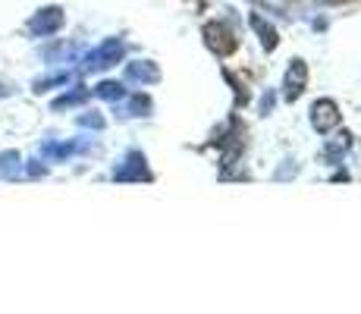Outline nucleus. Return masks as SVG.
<instances>
[{
  "instance_id": "f257e3e1",
  "label": "nucleus",
  "mask_w": 361,
  "mask_h": 314,
  "mask_svg": "<svg viewBox=\"0 0 361 314\" xmlns=\"http://www.w3.org/2000/svg\"><path fill=\"white\" fill-rule=\"evenodd\" d=\"M126 54V44L120 38H107L101 47H94L85 60H82V73H101V69H110L123 60Z\"/></svg>"
},
{
  "instance_id": "f03ea898",
  "label": "nucleus",
  "mask_w": 361,
  "mask_h": 314,
  "mask_svg": "<svg viewBox=\"0 0 361 314\" xmlns=\"http://www.w3.org/2000/svg\"><path fill=\"white\" fill-rule=\"evenodd\" d=\"M201 35H204V44L211 47L217 57H230V54L239 51V38H235V32L226 23H207L204 29H201Z\"/></svg>"
},
{
  "instance_id": "7ed1b4c3",
  "label": "nucleus",
  "mask_w": 361,
  "mask_h": 314,
  "mask_svg": "<svg viewBox=\"0 0 361 314\" xmlns=\"http://www.w3.org/2000/svg\"><path fill=\"white\" fill-rule=\"evenodd\" d=\"M114 179L116 183H151L154 173H151L148 157H145L142 151H129V155L123 157V164L114 170Z\"/></svg>"
},
{
  "instance_id": "20e7f679",
  "label": "nucleus",
  "mask_w": 361,
  "mask_h": 314,
  "mask_svg": "<svg viewBox=\"0 0 361 314\" xmlns=\"http://www.w3.org/2000/svg\"><path fill=\"white\" fill-rule=\"evenodd\" d=\"M339 123H343V110H339V104L333 101V97H317V101L311 104V126H314L321 135L333 132Z\"/></svg>"
},
{
  "instance_id": "39448f33",
  "label": "nucleus",
  "mask_w": 361,
  "mask_h": 314,
  "mask_svg": "<svg viewBox=\"0 0 361 314\" xmlns=\"http://www.w3.org/2000/svg\"><path fill=\"white\" fill-rule=\"evenodd\" d=\"M63 29V10L60 6H44V10H38L35 16L29 19V32L38 35V38H44V35H54Z\"/></svg>"
},
{
  "instance_id": "423d86ee",
  "label": "nucleus",
  "mask_w": 361,
  "mask_h": 314,
  "mask_svg": "<svg viewBox=\"0 0 361 314\" xmlns=\"http://www.w3.org/2000/svg\"><path fill=\"white\" fill-rule=\"evenodd\" d=\"M305 88H308V66H305V60H293L286 69V79H283V97L298 101L305 95Z\"/></svg>"
},
{
  "instance_id": "0eeeda50",
  "label": "nucleus",
  "mask_w": 361,
  "mask_h": 314,
  "mask_svg": "<svg viewBox=\"0 0 361 314\" xmlns=\"http://www.w3.org/2000/svg\"><path fill=\"white\" fill-rule=\"evenodd\" d=\"M126 79L142 82V85H154V82H161V69L151 60H138V63H129L126 66Z\"/></svg>"
},
{
  "instance_id": "6e6552de",
  "label": "nucleus",
  "mask_w": 361,
  "mask_h": 314,
  "mask_svg": "<svg viewBox=\"0 0 361 314\" xmlns=\"http://www.w3.org/2000/svg\"><path fill=\"white\" fill-rule=\"evenodd\" d=\"M248 23H252V29L258 32V38H261L264 51H276V47H280V32H276L274 25H270L264 16H258V13H252V16H248Z\"/></svg>"
},
{
  "instance_id": "1a4fd4ad",
  "label": "nucleus",
  "mask_w": 361,
  "mask_h": 314,
  "mask_svg": "<svg viewBox=\"0 0 361 314\" xmlns=\"http://www.w3.org/2000/svg\"><path fill=\"white\" fill-rule=\"evenodd\" d=\"M88 142H44V148H41V155L44 157H69L75 155V151H85Z\"/></svg>"
},
{
  "instance_id": "9d476101",
  "label": "nucleus",
  "mask_w": 361,
  "mask_h": 314,
  "mask_svg": "<svg viewBox=\"0 0 361 314\" xmlns=\"http://www.w3.org/2000/svg\"><path fill=\"white\" fill-rule=\"evenodd\" d=\"M151 110H154V104L148 95H132L120 107V116H151Z\"/></svg>"
},
{
  "instance_id": "9b49d317",
  "label": "nucleus",
  "mask_w": 361,
  "mask_h": 314,
  "mask_svg": "<svg viewBox=\"0 0 361 314\" xmlns=\"http://www.w3.org/2000/svg\"><path fill=\"white\" fill-rule=\"evenodd\" d=\"M349 145H352V135H349V132H343L336 142H327V145H324V155H321V157L327 160V164H339V157L345 155V148H349Z\"/></svg>"
},
{
  "instance_id": "f8f14e48",
  "label": "nucleus",
  "mask_w": 361,
  "mask_h": 314,
  "mask_svg": "<svg viewBox=\"0 0 361 314\" xmlns=\"http://www.w3.org/2000/svg\"><path fill=\"white\" fill-rule=\"evenodd\" d=\"M94 95L104 97V101H123L126 97V88H123V82H114V79H104L94 85Z\"/></svg>"
},
{
  "instance_id": "ddd939ff",
  "label": "nucleus",
  "mask_w": 361,
  "mask_h": 314,
  "mask_svg": "<svg viewBox=\"0 0 361 314\" xmlns=\"http://www.w3.org/2000/svg\"><path fill=\"white\" fill-rule=\"evenodd\" d=\"M88 95H92V92H88L85 85H79V88H73V92H66L63 97H57V101H54L51 107H54V110H66V107H75V104H85V101H88Z\"/></svg>"
},
{
  "instance_id": "4468645a",
  "label": "nucleus",
  "mask_w": 361,
  "mask_h": 314,
  "mask_svg": "<svg viewBox=\"0 0 361 314\" xmlns=\"http://www.w3.org/2000/svg\"><path fill=\"white\" fill-rule=\"evenodd\" d=\"M19 164H23V157H19L16 151H4V155H0V176H4V179H16Z\"/></svg>"
},
{
  "instance_id": "2eb2a0df",
  "label": "nucleus",
  "mask_w": 361,
  "mask_h": 314,
  "mask_svg": "<svg viewBox=\"0 0 361 314\" xmlns=\"http://www.w3.org/2000/svg\"><path fill=\"white\" fill-rule=\"evenodd\" d=\"M66 82H69V73H57V76H47V79H38L35 82V95H44L57 85H66Z\"/></svg>"
},
{
  "instance_id": "dca6fc26",
  "label": "nucleus",
  "mask_w": 361,
  "mask_h": 314,
  "mask_svg": "<svg viewBox=\"0 0 361 314\" xmlns=\"http://www.w3.org/2000/svg\"><path fill=\"white\" fill-rule=\"evenodd\" d=\"M75 123L88 126V129H104V126H107V120H104L98 110H92V114H79V116H75Z\"/></svg>"
},
{
  "instance_id": "f3484780",
  "label": "nucleus",
  "mask_w": 361,
  "mask_h": 314,
  "mask_svg": "<svg viewBox=\"0 0 361 314\" xmlns=\"http://www.w3.org/2000/svg\"><path fill=\"white\" fill-rule=\"evenodd\" d=\"M224 76H226V82H230V85H233V92H235V104H245V101H248V92H245V85H242V82L235 79L233 73H224Z\"/></svg>"
},
{
  "instance_id": "a211bd4d",
  "label": "nucleus",
  "mask_w": 361,
  "mask_h": 314,
  "mask_svg": "<svg viewBox=\"0 0 361 314\" xmlns=\"http://www.w3.org/2000/svg\"><path fill=\"white\" fill-rule=\"evenodd\" d=\"M298 173V164L295 160H283V167L276 170V179H289V176H295Z\"/></svg>"
},
{
  "instance_id": "6ab92c4d",
  "label": "nucleus",
  "mask_w": 361,
  "mask_h": 314,
  "mask_svg": "<svg viewBox=\"0 0 361 314\" xmlns=\"http://www.w3.org/2000/svg\"><path fill=\"white\" fill-rule=\"evenodd\" d=\"M274 104H276V95L267 92V95L261 97V114H270V110H274Z\"/></svg>"
},
{
  "instance_id": "aec40b11",
  "label": "nucleus",
  "mask_w": 361,
  "mask_h": 314,
  "mask_svg": "<svg viewBox=\"0 0 361 314\" xmlns=\"http://www.w3.org/2000/svg\"><path fill=\"white\" fill-rule=\"evenodd\" d=\"M47 173V167H41L38 160H35V164H29V176H44Z\"/></svg>"
},
{
  "instance_id": "412c9836",
  "label": "nucleus",
  "mask_w": 361,
  "mask_h": 314,
  "mask_svg": "<svg viewBox=\"0 0 361 314\" xmlns=\"http://www.w3.org/2000/svg\"><path fill=\"white\" fill-rule=\"evenodd\" d=\"M4 95H10V88H6V85H0V97H4Z\"/></svg>"
}]
</instances>
